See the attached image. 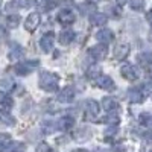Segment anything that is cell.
Instances as JSON below:
<instances>
[{
    "label": "cell",
    "instance_id": "ba28073f",
    "mask_svg": "<svg viewBox=\"0 0 152 152\" xmlns=\"http://www.w3.org/2000/svg\"><path fill=\"white\" fill-rule=\"evenodd\" d=\"M40 14L38 12H32V14L28 15V18L24 20V28H26V31L32 32L38 28V24H40Z\"/></svg>",
    "mask_w": 152,
    "mask_h": 152
},
{
    "label": "cell",
    "instance_id": "603a6c76",
    "mask_svg": "<svg viewBox=\"0 0 152 152\" xmlns=\"http://www.w3.org/2000/svg\"><path fill=\"white\" fill-rule=\"evenodd\" d=\"M100 76V67L94 66V67H90L87 70V78L88 79H97Z\"/></svg>",
    "mask_w": 152,
    "mask_h": 152
},
{
    "label": "cell",
    "instance_id": "52a82bcc",
    "mask_svg": "<svg viewBox=\"0 0 152 152\" xmlns=\"http://www.w3.org/2000/svg\"><path fill=\"white\" fill-rule=\"evenodd\" d=\"M120 73L122 76L126 79V81H137L138 79V72L134 66L131 64H125L122 69H120Z\"/></svg>",
    "mask_w": 152,
    "mask_h": 152
},
{
    "label": "cell",
    "instance_id": "83f0119b",
    "mask_svg": "<svg viewBox=\"0 0 152 152\" xmlns=\"http://www.w3.org/2000/svg\"><path fill=\"white\" fill-rule=\"evenodd\" d=\"M105 122H107L108 125H119L120 119H119V116H116V114H110V116L105 119Z\"/></svg>",
    "mask_w": 152,
    "mask_h": 152
},
{
    "label": "cell",
    "instance_id": "74e56055",
    "mask_svg": "<svg viewBox=\"0 0 152 152\" xmlns=\"http://www.w3.org/2000/svg\"><path fill=\"white\" fill-rule=\"evenodd\" d=\"M88 2H91V3H97V2H100V0H88Z\"/></svg>",
    "mask_w": 152,
    "mask_h": 152
},
{
    "label": "cell",
    "instance_id": "3957f363",
    "mask_svg": "<svg viewBox=\"0 0 152 152\" xmlns=\"http://www.w3.org/2000/svg\"><path fill=\"white\" fill-rule=\"evenodd\" d=\"M107 53H108V49H107V44H96V46H93L90 50H88V55H90L93 59H104L105 56H107Z\"/></svg>",
    "mask_w": 152,
    "mask_h": 152
},
{
    "label": "cell",
    "instance_id": "7a4b0ae2",
    "mask_svg": "<svg viewBox=\"0 0 152 152\" xmlns=\"http://www.w3.org/2000/svg\"><path fill=\"white\" fill-rule=\"evenodd\" d=\"M38 59H34V61H24V62H20V64H17L15 66V73L18 75V76H26V75H29V73H32V70L35 69V67H38Z\"/></svg>",
    "mask_w": 152,
    "mask_h": 152
},
{
    "label": "cell",
    "instance_id": "ab89813d",
    "mask_svg": "<svg viewBox=\"0 0 152 152\" xmlns=\"http://www.w3.org/2000/svg\"><path fill=\"white\" fill-rule=\"evenodd\" d=\"M149 152H152V151H149Z\"/></svg>",
    "mask_w": 152,
    "mask_h": 152
},
{
    "label": "cell",
    "instance_id": "2e32d148",
    "mask_svg": "<svg viewBox=\"0 0 152 152\" xmlns=\"http://www.w3.org/2000/svg\"><path fill=\"white\" fill-rule=\"evenodd\" d=\"M129 53V44L126 43H120L116 46V50H114V55H116L117 59H125Z\"/></svg>",
    "mask_w": 152,
    "mask_h": 152
},
{
    "label": "cell",
    "instance_id": "f546056e",
    "mask_svg": "<svg viewBox=\"0 0 152 152\" xmlns=\"http://www.w3.org/2000/svg\"><path fill=\"white\" fill-rule=\"evenodd\" d=\"M37 152H52V148H50L47 143H40L37 146Z\"/></svg>",
    "mask_w": 152,
    "mask_h": 152
},
{
    "label": "cell",
    "instance_id": "44dd1931",
    "mask_svg": "<svg viewBox=\"0 0 152 152\" xmlns=\"http://www.w3.org/2000/svg\"><path fill=\"white\" fill-rule=\"evenodd\" d=\"M0 122H3L8 126H14L15 125V119L12 117L11 114H8L6 111H0Z\"/></svg>",
    "mask_w": 152,
    "mask_h": 152
},
{
    "label": "cell",
    "instance_id": "9a60e30c",
    "mask_svg": "<svg viewBox=\"0 0 152 152\" xmlns=\"http://www.w3.org/2000/svg\"><path fill=\"white\" fill-rule=\"evenodd\" d=\"M108 21L107 14H102V12H94V14L90 15V23L93 26H104V24Z\"/></svg>",
    "mask_w": 152,
    "mask_h": 152
},
{
    "label": "cell",
    "instance_id": "d6986e66",
    "mask_svg": "<svg viewBox=\"0 0 152 152\" xmlns=\"http://www.w3.org/2000/svg\"><path fill=\"white\" fill-rule=\"evenodd\" d=\"M24 151H26V145H24V143L12 142V143H9V146L6 148L5 152H24Z\"/></svg>",
    "mask_w": 152,
    "mask_h": 152
},
{
    "label": "cell",
    "instance_id": "f1b7e54d",
    "mask_svg": "<svg viewBox=\"0 0 152 152\" xmlns=\"http://www.w3.org/2000/svg\"><path fill=\"white\" fill-rule=\"evenodd\" d=\"M56 2H58V0H44V5H43V8L46 9V11H50V9H52V8H55L56 6Z\"/></svg>",
    "mask_w": 152,
    "mask_h": 152
},
{
    "label": "cell",
    "instance_id": "8992f818",
    "mask_svg": "<svg viewBox=\"0 0 152 152\" xmlns=\"http://www.w3.org/2000/svg\"><path fill=\"white\" fill-rule=\"evenodd\" d=\"M99 110H100V107H99V104L96 102V100H87L85 102V117L88 120L97 117Z\"/></svg>",
    "mask_w": 152,
    "mask_h": 152
},
{
    "label": "cell",
    "instance_id": "277c9868",
    "mask_svg": "<svg viewBox=\"0 0 152 152\" xmlns=\"http://www.w3.org/2000/svg\"><path fill=\"white\" fill-rule=\"evenodd\" d=\"M53 44H55V34L53 32H47L41 37L40 40V47L44 50L46 53H49L50 50L53 49Z\"/></svg>",
    "mask_w": 152,
    "mask_h": 152
},
{
    "label": "cell",
    "instance_id": "8d00e7d4",
    "mask_svg": "<svg viewBox=\"0 0 152 152\" xmlns=\"http://www.w3.org/2000/svg\"><path fill=\"white\" fill-rule=\"evenodd\" d=\"M72 152H88V151H85V149H75V151H72Z\"/></svg>",
    "mask_w": 152,
    "mask_h": 152
},
{
    "label": "cell",
    "instance_id": "1f68e13d",
    "mask_svg": "<svg viewBox=\"0 0 152 152\" xmlns=\"http://www.w3.org/2000/svg\"><path fill=\"white\" fill-rule=\"evenodd\" d=\"M20 6H18V3H17V0H12V2H9L8 5H6V11H15V9H18Z\"/></svg>",
    "mask_w": 152,
    "mask_h": 152
},
{
    "label": "cell",
    "instance_id": "6da1fadb",
    "mask_svg": "<svg viewBox=\"0 0 152 152\" xmlns=\"http://www.w3.org/2000/svg\"><path fill=\"white\" fill-rule=\"evenodd\" d=\"M58 82H59V76L52 72H41L40 73V79H38V85L43 88L44 91H56L58 90Z\"/></svg>",
    "mask_w": 152,
    "mask_h": 152
},
{
    "label": "cell",
    "instance_id": "5bb4252c",
    "mask_svg": "<svg viewBox=\"0 0 152 152\" xmlns=\"http://www.w3.org/2000/svg\"><path fill=\"white\" fill-rule=\"evenodd\" d=\"M56 126H58V129H61V131L72 129L73 126H75V119L72 116H64V117H61L56 122Z\"/></svg>",
    "mask_w": 152,
    "mask_h": 152
},
{
    "label": "cell",
    "instance_id": "ac0fdd59",
    "mask_svg": "<svg viewBox=\"0 0 152 152\" xmlns=\"http://www.w3.org/2000/svg\"><path fill=\"white\" fill-rule=\"evenodd\" d=\"M23 56V49L21 46H18L17 43H12L11 44V49H9V58L11 59H18Z\"/></svg>",
    "mask_w": 152,
    "mask_h": 152
},
{
    "label": "cell",
    "instance_id": "484cf974",
    "mask_svg": "<svg viewBox=\"0 0 152 152\" xmlns=\"http://www.w3.org/2000/svg\"><path fill=\"white\" fill-rule=\"evenodd\" d=\"M20 8H34L37 5V0H17Z\"/></svg>",
    "mask_w": 152,
    "mask_h": 152
},
{
    "label": "cell",
    "instance_id": "f35d334b",
    "mask_svg": "<svg viewBox=\"0 0 152 152\" xmlns=\"http://www.w3.org/2000/svg\"><path fill=\"white\" fill-rule=\"evenodd\" d=\"M151 79H152V70H151Z\"/></svg>",
    "mask_w": 152,
    "mask_h": 152
},
{
    "label": "cell",
    "instance_id": "ffe728a7",
    "mask_svg": "<svg viewBox=\"0 0 152 152\" xmlns=\"http://www.w3.org/2000/svg\"><path fill=\"white\" fill-rule=\"evenodd\" d=\"M138 62H140L142 66L151 67L152 66V53H149V52L140 53V55H138Z\"/></svg>",
    "mask_w": 152,
    "mask_h": 152
},
{
    "label": "cell",
    "instance_id": "d6a6232c",
    "mask_svg": "<svg viewBox=\"0 0 152 152\" xmlns=\"http://www.w3.org/2000/svg\"><path fill=\"white\" fill-rule=\"evenodd\" d=\"M143 138L148 142H152V129H148L146 132H143Z\"/></svg>",
    "mask_w": 152,
    "mask_h": 152
},
{
    "label": "cell",
    "instance_id": "4316f807",
    "mask_svg": "<svg viewBox=\"0 0 152 152\" xmlns=\"http://www.w3.org/2000/svg\"><path fill=\"white\" fill-rule=\"evenodd\" d=\"M0 99H2V105L6 108L12 107V97H9L8 94H0Z\"/></svg>",
    "mask_w": 152,
    "mask_h": 152
},
{
    "label": "cell",
    "instance_id": "836d02e7",
    "mask_svg": "<svg viewBox=\"0 0 152 152\" xmlns=\"http://www.w3.org/2000/svg\"><path fill=\"white\" fill-rule=\"evenodd\" d=\"M146 20H148V21L152 24V9H151V11L148 12V14H146Z\"/></svg>",
    "mask_w": 152,
    "mask_h": 152
},
{
    "label": "cell",
    "instance_id": "4fadbf2b",
    "mask_svg": "<svg viewBox=\"0 0 152 152\" xmlns=\"http://www.w3.org/2000/svg\"><path fill=\"white\" fill-rule=\"evenodd\" d=\"M96 81H97V85L102 88V90H107V91L114 90V87H116V84H114V81L110 78V76H102L100 75Z\"/></svg>",
    "mask_w": 152,
    "mask_h": 152
},
{
    "label": "cell",
    "instance_id": "7c38bea8",
    "mask_svg": "<svg viewBox=\"0 0 152 152\" xmlns=\"http://www.w3.org/2000/svg\"><path fill=\"white\" fill-rule=\"evenodd\" d=\"M75 96H76V93H75L73 88L72 87H66L61 93H58V100L62 102V104H69V102H72V100L75 99Z\"/></svg>",
    "mask_w": 152,
    "mask_h": 152
},
{
    "label": "cell",
    "instance_id": "5b68a950",
    "mask_svg": "<svg viewBox=\"0 0 152 152\" xmlns=\"http://www.w3.org/2000/svg\"><path fill=\"white\" fill-rule=\"evenodd\" d=\"M75 20H76V15L72 9H61L58 12V21L61 24H64V26H69V24L75 23Z\"/></svg>",
    "mask_w": 152,
    "mask_h": 152
},
{
    "label": "cell",
    "instance_id": "30bf717a",
    "mask_svg": "<svg viewBox=\"0 0 152 152\" xmlns=\"http://www.w3.org/2000/svg\"><path fill=\"white\" fill-rule=\"evenodd\" d=\"M75 38H76L75 31H72V29H64V31L59 34L58 41H59V44H62V46H69V44L73 43Z\"/></svg>",
    "mask_w": 152,
    "mask_h": 152
},
{
    "label": "cell",
    "instance_id": "e0dca14e",
    "mask_svg": "<svg viewBox=\"0 0 152 152\" xmlns=\"http://www.w3.org/2000/svg\"><path fill=\"white\" fill-rule=\"evenodd\" d=\"M128 99L132 104H140V102H143L145 96H143L142 90H138V88H131V90L128 91Z\"/></svg>",
    "mask_w": 152,
    "mask_h": 152
},
{
    "label": "cell",
    "instance_id": "8fae6325",
    "mask_svg": "<svg viewBox=\"0 0 152 152\" xmlns=\"http://www.w3.org/2000/svg\"><path fill=\"white\" fill-rule=\"evenodd\" d=\"M96 40L102 44H108L114 40V34L111 29H100L97 34H96Z\"/></svg>",
    "mask_w": 152,
    "mask_h": 152
},
{
    "label": "cell",
    "instance_id": "4dcf8cb0",
    "mask_svg": "<svg viewBox=\"0 0 152 152\" xmlns=\"http://www.w3.org/2000/svg\"><path fill=\"white\" fill-rule=\"evenodd\" d=\"M142 91H143L145 94L152 96V82H146V84L142 87Z\"/></svg>",
    "mask_w": 152,
    "mask_h": 152
},
{
    "label": "cell",
    "instance_id": "d4e9b609",
    "mask_svg": "<svg viewBox=\"0 0 152 152\" xmlns=\"http://www.w3.org/2000/svg\"><path fill=\"white\" fill-rule=\"evenodd\" d=\"M129 2V8L134 11H142L145 8V0H128Z\"/></svg>",
    "mask_w": 152,
    "mask_h": 152
},
{
    "label": "cell",
    "instance_id": "7402d4cb",
    "mask_svg": "<svg viewBox=\"0 0 152 152\" xmlns=\"http://www.w3.org/2000/svg\"><path fill=\"white\" fill-rule=\"evenodd\" d=\"M6 24H8V28H9V29H15L18 24H20V15H17V14L8 15V18H6Z\"/></svg>",
    "mask_w": 152,
    "mask_h": 152
},
{
    "label": "cell",
    "instance_id": "9c48e42d",
    "mask_svg": "<svg viewBox=\"0 0 152 152\" xmlns=\"http://www.w3.org/2000/svg\"><path fill=\"white\" fill-rule=\"evenodd\" d=\"M102 107L105 111L108 113H114V111H119L120 105H119V100L116 97H113V96H107L102 99Z\"/></svg>",
    "mask_w": 152,
    "mask_h": 152
},
{
    "label": "cell",
    "instance_id": "d590c367",
    "mask_svg": "<svg viewBox=\"0 0 152 152\" xmlns=\"http://www.w3.org/2000/svg\"><path fill=\"white\" fill-rule=\"evenodd\" d=\"M117 5H125V3H128V0H116Z\"/></svg>",
    "mask_w": 152,
    "mask_h": 152
},
{
    "label": "cell",
    "instance_id": "cb8c5ba5",
    "mask_svg": "<svg viewBox=\"0 0 152 152\" xmlns=\"http://www.w3.org/2000/svg\"><path fill=\"white\" fill-rule=\"evenodd\" d=\"M140 123L146 128L152 129V114H142L140 116Z\"/></svg>",
    "mask_w": 152,
    "mask_h": 152
},
{
    "label": "cell",
    "instance_id": "e575fe53",
    "mask_svg": "<svg viewBox=\"0 0 152 152\" xmlns=\"http://www.w3.org/2000/svg\"><path fill=\"white\" fill-rule=\"evenodd\" d=\"M3 37H6V31L0 26V38H3Z\"/></svg>",
    "mask_w": 152,
    "mask_h": 152
}]
</instances>
